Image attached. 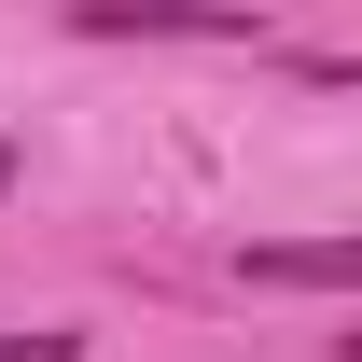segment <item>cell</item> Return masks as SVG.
I'll list each match as a JSON object with an SVG mask.
<instances>
[{
  "label": "cell",
  "instance_id": "6da1fadb",
  "mask_svg": "<svg viewBox=\"0 0 362 362\" xmlns=\"http://www.w3.org/2000/svg\"><path fill=\"white\" fill-rule=\"evenodd\" d=\"M237 265L265 279V293H349V279H362V237H265V251H237Z\"/></svg>",
  "mask_w": 362,
  "mask_h": 362
},
{
  "label": "cell",
  "instance_id": "7a4b0ae2",
  "mask_svg": "<svg viewBox=\"0 0 362 362\" xmlns=\"http://www.w3.org/2000/svg\"><path fill=\"white\" fill-rule=\"evenodd\" d=\"M0 362H84V334L56 320V334H0Z\"/></svg>",
  "mask_w": 362,
  "mask_h": 362
},
{
  "label": "cell",
  "instance_id": "3957f363",
  "mask_svg": "<svg viewBox=\"0 0 362 362\" xmlns=\"http://www.w3.org/2000/svg\"><path fill=\"white\" fill-rule=\"evenodd\" d=\"M14 181H28V153H14V139H0V195H14Z\"/></svg>",
  "mask_w": 362,
  "mask_h": 362
}]
</instances>
